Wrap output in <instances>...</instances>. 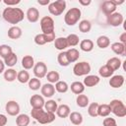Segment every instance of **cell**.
<instances>
[{
	"mask_svg": "<svg viewBox=\"0 0 126 126\" xmlns=\"http://www.w3.org/2000/svg\"><path fill=\"white\" fill-rule=\"evenodd\" d=\"M31 113H32V117L34 118L40 124H48L55 120L54 113L47 112L42 108H32Z\"/></svg>",
	"mask_w": 126,
	"mask_h": 126,
	"instance_id": "obj_2",
	"label": "cell"
},
{
	"mask_svg": "<svg viewBox=\"0 0 126 126\" xmlns=\"http://www.w3.org/2000/svg\"><path fill=\"white\" fill-rule=\"evenodd\" d=\"M112 2H113L114 5L117 7V5H121V4H123V3H124V0H119V1H117V0H112Z\"/></svg>",
	"mask_w": 126,
	"mask_h": 126,
	"instance_id": "obj_52",
	"label": "cell"
},
{
	"mask_svg": "<svg viewBox=\"0 0 126 126\" xmlns=\"http://www.w3.org/2000/svg\"><path fill=\"white\" fill-rule=\"evenodd\" d=\"M22 66L24 70H30L34 66V60L32 55H26L22 59Z\"/></svg>",
	"mask_w": 126,
	"mask_h": 126,
	"instance_id": "obj_20",
	"label": "cell"
},
{
	"mask_svg": "<svg viewBox=\"0 0 126 126\" xmlns=\"http://www.w3.org/2000/svg\"><path fill=\"white\" fill-rule=\"evenodd\" d=\"M45 36H46V41L47 42H52V41L55 40V32H51L49 34H45Z\"/></svg>",
	"mask_w": 126,
	"mask_h": 126,
	"instance_id": "obj_47",
	"label": "cell"
},
{
	"mask_svg": "<svg viewBox=\"0 0 126 126\" xmlns=\"http://www.w3.org/2000/svg\"><path fill=\"white\" fill-rule=\"evenodd\" d=\"M40 28L41 32L44 34H49L51 32H54V21L49 16H44L40 19Z\"/></svg>",
	"mask_w": 126,
	"mask_h": 126,
	"instance_id": "obj_7",
	"label": "cell"
},
{
	"mask_svg": "<svg viewBox=\"0 0 126 126\" xmlns=\"http://www.w3.org/2000/svg\"><path fill=\"white\" fill-rule=\"evenodd\" d=\"M76 103L79 107H86L89 105V97L86 94H78L76 98Z\"/></svg>",
	"mask_w": 126,
	"mask_h": 126,
	"instance_id": "obj_34",
	"label": "cell"
},
{
	"mask_svg": "<svg viewBox=\"0 0 126 126\" xmlns=\"http://www.w3.org/2000/svg\"><path fill=\"white\" fill-rule=\"evenodd\" d=\"M111 50L117 54V55H122L125 56L126 54V44H123L121 42H114L111 44Z\"/></svg>",
	"mask_w": 126,
	"mask_h": 126,
	"instance_id": "obj_15",
	"label": "cell"
},
{
	"mask_svg": "<svg viewBox=\"0 0 126 126\" xmlns=\"http://www.w3.org/2000/svg\"><path fill=\"white\" fill-rule=\"evenodd\" d=\"M26 17L28 19V21L30 23H36L39 19V12L36 8L34 7H31L28 9L27 11V14H26Z\"/></svg>",
	"mask_w": 126,
	"mask_h": 126,
	"instance_id": "obj_13",
	"label": "cell"
},
{
	"mask_svg": "<svg viewBox=\"0 0 126 126\" xmlns=\"http://www.w3.org/2000/svg\"><path fill=\"white\" fill-rule=\"evenodd\" d=\"M79 3L82 6H89L92 3V1L91 0H79Z\"/></svg>",
	"mask_w": 126,
	"mask_h": 126,
	"instance_id": "obj_49",
	"label": "cell"
},
{
	"mask_svg": "<svg viewBox=\"0 0 126 126\" xmlns=\"http://www.w3.org/2000/svg\"><path fill=\"white\" fill-rule=\"evenodd\" d=\"M18 62V56L16 55V53L12 52L9 56H7L5 59H4V64L7 65L8 67H13L17 64Z\"/></svg>",
	"mask_w": 126,
	"mask_h": 126,
	"instance_id": "obj_31",
	"label": "cell"
},
{
	"mask_svg": "<svg viewBox=\"0 0 126 126\" xmlns=\"http://www.w3.org/2000/svg\"><path fill=\"white\" fill-rule=\"evenodd\" d=\"M80 47L85 52H90L94 49V42L91 39H83L80 42Z\"/></svg>",
	"mask_w": 126,
	"mask_h": 126,
	"instance_id": "obj_30",
	"label": "cell"
},
{
	"mask_svg": "<svg viewBox=\"0 0 126 126\" xmlns=\"http://www.w3.org/2000/svg\"><path fill=\"white\" fill-rule=\"evenodd\" d=\"M0 2H1V0H0Z\"/></svg>",
	"mask_w": 126,
	"mask_h": 126,
	"instance_id": "obj_54",
	"label": "cell"
},
{
	"mask_svg": "<svg viewBox=\"0 0 126 126\" xmlns=\"http://www.w3.org/2000/svg\"><path fill=\"white\" fill-rule=\"evenodd\" d=\"M54 46H55L56 49L61 50V51H63V50L66 49L67 47H69L66 37H62V36L55 38V40H54Z\"/></svg>",
	"mask_w": 126,
	"mask_h": 126,
	"instance_id": "obj_21",
	"label": "cell"
},
{
	"mask_svg": "<svg viewBox=\"0 0 126 126\" xmlns=\"http://www.w3.org/2000/svg\"><path fill=\"white\" fill-rule=\"evenodd\" d=\"M57 61H58V63H59V65L62 66V67H66V66H68V65L70 64V62H69V60H68V58H67L66 51H62V52H60V53L58 54V56H57Z\"/></svg>",
	"mask_w": 126,
	"mask_h": 126,
	"instance_id": "obj_36",
	"label": "cell"
},
{
	"mask_svg": "<svg viewBox=\"0 0 126 126\" xmlns=\"http://www.w3.org/2000/svg\"><path fill=\"white\" fill-rule=\"evenodd\" d=\"M96 45L99 48H101V49H104V48L108 47L110 45V39H109V37L106 36V35H100V36H98L97 39H96Z\"/></svg>",
	"mask_w": 126,
	"mask_h": 126,
	"instance_id": "obj_26",
	"label": "cell"
},
{
	"mask_svg": "<svg viewBox=\"0 0 126 126\" xmlns=\"http://www.w3.org/2000/svg\"><path fill=\"white\" fill-rule=\"evenodd\" d=\"M81 15H82V12L79 8L74 7V8L69 9L64 17L65 24L67 26H75L81 19Z\"/></svg>",
	"mask_w": 126,
	"mask_h": 126,
	"instance_id": "obj_3",
	"label": "cell"
},
{
	"mask_svg": "<svg viewBox=\"0 0 126 126\" xmlns=\"http://www.w3.org/2000/svg\"><path fill=\"white\" fill-rule=\"evenodd\" d=\"M44 99L39 94H33L30 98V103L32 108H42L44 106Z\"/></svg>",
	"mask_w": 126,
	"mask_h": 126,
	"instance_id": "obj_12",
	"label": "cell"
},
{
	"mask_svg": "<svg viewBox=\"0 0 126 126\" xmlns=\"http://www.w3.org/2000/svg\"><path fill=\"white\" fill-rule=\"evenodd\" d=\"M121 64H122V62H121V60L118 57H112V58L108 59L107 62H106V65L109 66L113 71L118 70L120 68Z\"/></svg>",
	"mask_w": 126,
	"mask_h": 126,
	"instance_id": "obj_27",
	"label": "cell"
},
{
	"mask_svg": "<svg viewBox=\"0 0 126 126\" xmlns=\"http://www.w3.org/2000/svg\"><path fill=\"white\" fill-rule=\"evenodd\" d=\"M70 113H71V110L67 104H61L56 109V114L60 118H66L69 116Z\"/></svg>",
	"mask_w": 126,
	"mask_h": 126,
	"instance_id": "obj_18",
	"label": "cell"
},
{
	"mask_svg": "<svg viewBox=\"0 0 126 126\" xmlns=\"http://www.w3.org/2000/svg\"><path fill=\"white\" fill-rule=\"evenodd\" d=\"M33 74L37 79H41L45 77L47 74V66L45 65V63L41 61L35 63L33 66Z\"/></svg>",
	"mask_w": 126,
	"mask_h": 126,
	"instance_id": "obj_9",
	"label": "cell"
},
{
	"mask_svg": "<svg viewBox=\"0 0 126 126\" xmlns=\"http://www.w3.org/2000/svg\"><path fill=\"white\" fill-rule=\"evenodd\" d=\"M91 29H92V24H91L90 21L83 20V21L80 22V24H79V30H80V32L86 33V32H89L91 31Z\"/></svg>",
	"mask_w": 126,
	"mask_h": 126,
	"instance_id": "obj_39",
	"label": "cell"
},
{
	"mask_svg": "<svg viewBox=\"0 0 126 126\" xmlns=\"http://www.w3.org/2000/svg\"><path fill=\"white\" fill-rule=\"evenodd\" d=\"M100 10L102 11V13L106 16L111 15L112 13L115 12L116 10V6L114 5V3L112 2V0H106L104 2H102V4L100 5Z\"/></svg>",
	"mask_w": 126,
	"mask_h": 126,
	"instance_id": "obj_11",
	"label": "cell"
},
{
	"mask_svg": "<svg viewBox=\"0 0 126 126\" xmlns=\"http://www.w3.org/2000/svg\"><path fill=\"white\" fill-rule=\"evenodd\" d=\"M69 119L71 121L72 124L74 125H81L83 122V115L80 112L77 111H73L69 114Z\"/></svg>",
	"mask_w": 126,
	"mask_h": 126,
	"instance_id": "obj_23",
	"label": "cell"
},
{
	"mask_svg": "<svg viewBox=\"0 0 126 126\" xmlns=\"http://www.w3.org/2000/svg\"><path fill=\"white\" fill-rule=\"evenodd\" d=\"M113 73H114V71L109 66H107L106 64L103 65V66H101L99 68V70H98V74L102 78H109V77H111L113 75Z\"/></svg>",
	"mask_w": 126,
	"mask_h": 126,
	"instance_id": "obj_28",
	"label": "cell"
},
{
	"mask_svg": "<svg viewBox=\"0 0 126 126\" xmlns=\"http://www.w3.org/2000/svg\"><path fill=\"white\" fill-rule=\"evenodd\" d=\"M111 110L108 104L103 103V104H98L97 107V116H101V117H107L110 114Z\"/></svg>",
	"mask_w": 126,
	"mask_h": 126,
	"instance_id": "obj_25",
	"label": "cell"
},
{
	"mask_svg": "<svg viewBox=\"0 0 126 126\" xmlns=\"http://www.w3.org/2000/svg\"><path fill=\"white\" fill-rule=\"evenodd\" d=\"M13 52L12 50V47L10 45H7V44H2L0 45V56L2 58H6L7 56H9L11 53Z\"/></svg>",
	"mask_w": 126,
	"mask_h": 126,
	"instance_id": "obj_41",
	"label": "cell"
},
{
	"mask_svg": "<svg viewBox=\"0 0 126 126\" xmlns=\"http://www.w3.org/2000/svg\"><path fill=\"white\" fill-rule=\"evenodd\" d=\"M70 88H71L72 93L75 94H83V92L85 91V86H84V84L81 83V82H78V81H77V82H73V83L71 84Z\"/></svg>",
	"mask_w": 126,
	"mask_h": 126,
	"instance_id": "obj_24",
	"label": "cell"
},
{
	"mask_svg": "<svg viewBox=\"0 0 126 126\" xmlns=\"http://www.w3.org/2000/svg\"><path fill=\"white\" fill-rule=\"evenodd\" d=\"M37 3H38L39 5H41V6H45V5H49L50 1H49V0H38Z\"/></svg>",
	"mask_w": 126,
	"mask_h": 126,
	"instance_id": "obj_51",
	"label": "cell"
},
{
	"mask_svg": "<svg viewBox=\"0 0 126 126\" xmlns=\"http://www.w3.org/2000/svg\"><path fill=\"white\" fill-rule=\"evenodd\" d=\"M29 88L32 91H37L39 90V88H41V83L40 80L37 78H32L29 81Z\"/></svg>",
	"mask_w": 126,
	"mask_h": 126,
	"instance_id": "obj_40",
	"label": "cell"
},
{
	"mask_svg": "<svg viewBox=\"0 0 126 126\" xmlns=\"http://www.w3.org/2000/svg\"><path fill=\"white\" fill-rule=\"evenodd\" d=\"M7 121H8V119H7L6 115L0 114V126H5L7 124Z\"/></svg>",
	"mask_w": 126,
	"mask_h": 126,
	"instance_id": "obj_48",
	"label": "cell"
},
{
	"mask_svg": "<svg viewBox=\"0 0 126 126\" xmlns=\"http://www.w3.org/2000/svg\"><path fill=\"white\" fill-rule=\"evenodd\" d=\"M102 124H103V126H117L115 119L114 118H111V117L104 118L103 121H102Z\"/></svg>",
	"mask_w": 126,
	"mask_h": 126,
	"instance_id": "obj_45",
	"label": "cell"
},
{
	"mask_svg": "<svg viewBox=\"0 0 126 126\" xmlns=\"http://www.w3.org/2000/svg\"><path fill=\"white\" fill-rule=\"evenodd\" d=\"M66 39H67V42H68V45H69V46H76V45H78L79 42H80L79 36H78L77 34H75V33H70V34L66 37Z\"/></svg>",
	"mask_w": 126,
	"mask_h": 126,
	"instance_id": "obj_42",
	"label": "cell"
},
{
	"mask_svg": "<svg viewBox=\"0 0 126 126\" xmlns=\"http://www.w3.org/2000/svg\"><path fill=\"white\" fill-rule=\"evenodd\" d=\"M41 94L45 97H51L54 94H55V88L52 84H44L42 87H41Z\"/></svg>",
	"mask_w": 126,
	"mask_h": 126,
	"instance_id": "obj_16",
	"label": "cell"
},
{
	"mask_svg": "<svg viewBox=\"0 0 126 126\" xmlns=\"http://www.w3.org/2000/svg\"><path fill=\"white\" fill-rule=\"evenodd\" d=\"M34 42L37 45H44L45 43H47L46 41V36L44 33H38L34 36Z\"/></svg>",
	"mask_w": 126,
	"mask_h": 126,
	"instance_id": "obj_44",
	"label": "cell"
},
{
	"mask_svg": "<svg viewBox=\"0 0 126 126\" xmlns=\"http://www.w3.org/2000/svg\"><path fill=\"white\" fill-rule=\"evenodd\" d=\"M124 84V77L122 75H114L111 76L109 80V86L113 89H118L122 87Z\"/></svg>",
	"mask_w": 126,
	"mask_h": 126,
	"instance_id": "obj_14",
	"label": "cell"
},
{
	"mask_svg": "<svg viewBox=\"0 0 126 126\" xmlns=\"http://www.w3.org/2000/svg\"><path fill=\"white\" fill-rule=\"evenodd\" d=\"M4 4H6L8 7H12L14 5H18L21 1L20 0H3Z\"/></svg>",
	"mask_w": 126,
	"mask_h": 126,
	"instance_id": "obj_46",
	"label": "cell"
},
{
	"mask_svg": "<svg viewBox=\"0 0 126 126\" xmlns=\"http://www.w3.org/2000/svg\"><path fill=\"white\" fill-rule=\"evenodd\" d=\"M30 116L27 114H19L16 118V124L18 126H28L30 124Z\"/></svg>",
	"mask_w": 126,
	"mask_h": 126,
	"instance_id": "obj_29",
	"label": "cell"
},
{
	"mask_svg": "<svg viewBox=\"0 0 126 126\" xmlns=\"http://www.w3.org/2000/svg\"><path fill=\"white\" fill-rule=\"evenodd\" d=\"M46 79L50 84H53V83L56 84L60 79V75L57 71H49L46 74Z\"/></svg>",
	"mask_w": 126,
	"mask_h": 126,
	"instance_id": "obj_37",
	"label": "cell"
},
{
	"mask_svg": "<svg viewBox=\"0 0 126 126\" xmlns=\"http://www.w3.org/2000/svg\"><path fill=\"white\" fill-rule=\"evenodd\" d=\"M66 8V1L65 0H56L54 2L49 3L48 5V11L53 16H59L61 15Z\"/></svg>",
	"mask_w": 126,
	"mask_h": 126,
	"instance_id": "obj_5",
	"label": "cell"
},
{
	"mask_svg": "<svg viewBox=\"0 0 126 126\" xmlns=\"http://www.w3.org/2000/svg\"><path fill=\"white\" fill-rule=\"evenodd\" d=\"M66 54H67V58L69 60L70 63H73V62H76L79 57H80V52L78 49L76 48H70L66 51Z\"/></svg>",
	"mask_w": 126,
	"mask_h": 126,
	"instance_id": "obj_22",
	"label": "cell"
},
{
	"mask_svg": "<svg viewBox=\"0 0 126 126\" xmlns=\"http://www.w3.org/2000/svg\"><path fill=\"white\" fill-rule=\"evenodd\" d=\"M119 39H120L119 42H121V43H123V44H126V32H123V33L120 35Z\"/></svg>",
	"mask_w": 126,
	"mask_h": 126,
	"instance_id": "obj_50",
	"label": "cell"
},
{
	"mask_svg": "<svg viewBox=\"0 0 126 126\" xmlns=\"http://www.w3.org/2000/svg\"><path fill=\"white\" fill-rule=\"evenodd\" d=\"M109 107L111 112L118 116V117H125L126 116V106L120 99H112L109 102Z\"/></svg>",
	"mask_w": 126,
	"mask_h": 126,
	"instance_id": "obj_4",
	"label": "cell"
},
{
	"mask_svg": "<svg viewBox=\"0 0 126 126\" xmlns=\"http://www.w3.org/2000/svg\"><path fill=\"white\" fill-rule=\"evenodd\" d=\"M17 80L22 83V84H26V83H29L30 81V74L28 71L26 70H22L20 71L18 74H17Z\"/></svg>",
	"mask_w": 126,
	"mask_h": 126,
	"instance_id": "obj_35",
	"label": "cell"
},
{
	"mask_svg": "<svg viewBox=\"0 0 126 126\" xmlns=\"http://www.w3.org/2000/svg\"><path fill=\"white\" fill-rule=\"evenodd\" d=\"M5 110L9 115L16 116L20 113V105L15 100H9L5 105Z\"/></svg>",
	"mask_w": 126,
	"mask_h": 126,
	"instance_id": "obj_10",
	"label": "cell"
},
{
	"mask_svg": "<svg viewBox=\"0 0 126 126\" xmlns=\"http://www.w3.org/2000/svg\"><path fill=\"white\" fill-rule=\"evenodd\" d=\"M55 91L56 92H58V93H60V94H64V93H66L67 91H68V89H69V86H68V84L66 83V82H64V81H58L56 84H55Z\"/></svg>",
	"mask_w": 126,
	"mask_h": 126,
	"instance_id": "obj_38",
	"label": "cell"
},
{
	"mask_svg": "<svg viewBox=\"0 0 126 126\" xmlns=\"http://www.w3.org/2000/svg\"><path fill=\"white\" fill-rule=\"evenodd\" d=\"M106 21H107V24L111 27H119V26L122 25V23L124 21V18H123V15L121 13L114 12L111 15L107 16Z\"/></svg>",
	"mask_w": 126,
	"mask_h": 126,
	"instance_id": "obj_8",
	"label": "cell"
},
{
	"mask_svg": "<svg viewBox=\"0 0 126 126\" xmlns=\"http://www.w3.org/2000/svg\"><path fill=\"white\" fill-rule=\"evenodd\" d=\"M22 36V30L17 26H13L8 30V37L11 39H18Z\"/></svg>",
	"mask_w": 126,
	"mask_h": 126,
	"instance_id": "obj_19",
	"label": "cell"
},
{
	"mask_svg": "<svg viewBox=\"0 0 126 126\" xmlns=\"http://www.w3.org/2000/svg\"><path fill=\"white\" fill-rule=\"evenodd\" d=\"M90 72H91V65H90V63H88L86 61L76 63L73 67V73L77 77L87 76Z\"/></svg>",
	"mask_w": 126,
	"mask_h": 126,
	"instance_id": "obj_6",
	"label": "cell"
},
{
	"mask_svg": "<svg viewBox=\"0 0 126 126\" xmlns=\"http://www.w3.org/2000/svg\"><path fill=\"white\" fill-rule=\"evenodd\" d=\"M97 107H98L97 102H92L91 104H89V106H88L89 115L92 117H96L97 116Z\"/></svg>",
	"mask_w": 126,
	"mask_h": 126,
	"instance_id": "obj_43",
	"label": "cell"
},
{
	"mask_svg": "<svg viewBox=\"0 0 126 126\" xmlns=\"http://www.w3.org/2000/svg\"><path fill=\"white\" fill-rule=\"evenodd\" d=\"M57 107H58L57 102L55 100H53V99H49L46 102H44V108H45V111H47V112L55 113Z\"/></svg>",
	"mask_w": 126,
	"mask_h": 126,
	"instance_id": "obj_33",
	"label": "cell"
},
{
	"mask_svg": "<svg viewBox=\"0 0 126 126\" xmlns=\"http://www.w3.org/2000/svg\"><path fill=\"white\" fill-rule=\"evenodd\" d=\"M17 71L10 68V69H7L5 72H4V79L7 81V82H13L17 79Z\"/></svg>",
	"mask_w": 126,
	"mask_h": 126,
	"instance_id": "obj_32",
	"label": "cell"
},
{
	"mask_svg": "<svg viewBox=\"0 0 126 126\" xmlns=\"http://www.w3.org/2000/svg\"><path fill=\"white\" fill-rule=\"evenodd\" d=\"M99 83V77L95 75H87L84 79V86L86 87H94Z\"/></svg>",
	"mask_w": 126,
	"mask_h": 126,
	"instance_id": "obj_17",
	"label": "cell"
},
{
	"mask_svg": "<svg viewBox=\"0 0 126 126\" xmlns=\"http://www.w3.org/2000/svg\"><path fill=\"white\" fill-rule=\"evenodd\" d=\"M3 19L12 25H16L20 22H22L25 18V14L22 9L20 8H14V7H7L3 10L2 13Z\"/></svg>",
	"mask_w": 126,
	"mask_h": 126,
	"instance_id": "obj_1",
	"label": "cell"
},
{
	"mask_svg": "<svg viewBox=\"0 0 126 126\" xmlns=\"http://www.w3.org/2000/svg\"><path fill=\"white\" fill-rule=\"evenodd\" d=\"M4 69H5V64H4V62L2 60H0V74L4 71Z\"/></svg>",
	"mask_w": 126,
	"mask_h": 126,
	"instance_id": "obj_53",
	"label": "cell"
}]
</instances>
